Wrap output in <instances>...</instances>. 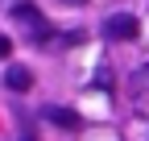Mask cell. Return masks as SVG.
Instances as JSON below:
<instances>
[{
  "instance_id": "7a4b0ae2",
  "label": "cell",
  "mask_w": 149,
  "mask_h": 141,
  "mask_svg": "<svg viewBox=\"0 0 149 141\" xmlns=\"http://www.w3.org/2000/svg\"><path fill=\"white\" fill-rule=\"evenodd\" d=\"M46 120H54L58 129H79V112H70V108H58V104H46L42 108Z\"/></svg>"
},
{
  "instance_id": "3957f363",
  "label": "cell",
  "mask_w": 149,
  "mask_h": 141,
  "mask_svg": "<svg viewBox=\"0 0 149 141\" xmlns=\"http://www.w3.org/2000/svg\"><path fill=\"white\" fill-rule=\"evenodd\" d=\"M4 87H8V91H29V87H33V70L29 66H8L4 70Z\"/></svg>"
},
{
  "instance_id": "5b68a950",
  "label": "cell",
  "mask_w": 149,
  "mask_h": 141,
  "mask_svg": "<svg viewBox=\"0 0 149 141\" xmlns=\"http://www.w3.org/2000/svg\"><path fill=\"white\" fill-rule=\"evenodd\" d=\"M66 4H87V0H66Z\"/></svg>"
},
{
  "instance_id": "6da1fadb",
  "label": "cell",
  "mask_w": 149,
  "mask_h": 141,
  "mask_svg": "<svg viewBox=\"0 0 149 141\" xmlns=\"http://www.w3.org/2000/svg\"><path fill=\"white\" fill-rule=\"evenodd\" d=\"M137 29H141V21H137V17H128V13H116V17H108V21H104V33H108L112 42L137 38Z\"/></svg>"
},
{
  "instance_id": "277c9868",
  "label": "cell",
  "mask_w": 149,
  "mask_h": 141,
  "mask_svg": "<svg viewBox=\"0 0 149 141\" xmlns=\"http://www.w3.org/2000/svg\"><path fill=\"white\" fill-rule=\"evenodd\" d=\"M8 54H13V42H8V38H0V58H8Z\"/></svg>"
}]
</instances>
